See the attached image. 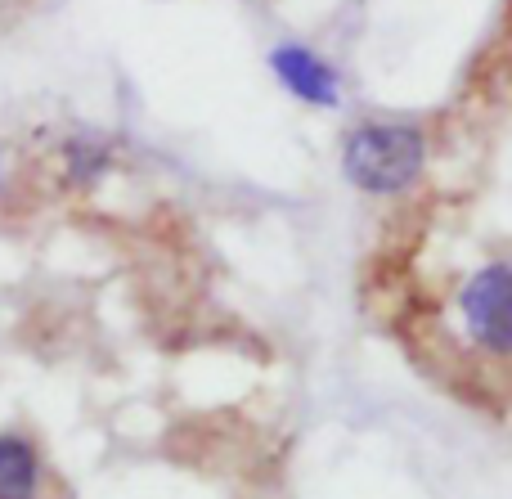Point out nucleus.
I'll return each instance as SVG.
<instances>
[{
    "label": "nucleus",
    "instance_id": "obj_1",
    "mask_svg": "<svg viewBox=\"0 0 512 499\" xmlns=\"http://www.w3.org/2000/svg\"><path fill=\"white\" fill-rule=\"evenodd\" d=\"M432 140L405 117H369L355 122L342 140V176L369 198H396L423 180Z\"/></svg>",
    "mask_w": 512,
    "mask_h": 499
},
{
    "label": "nucleus",
    "instance_id": "obj_6",
    "mask_svg": "<svg viewBox=\"0 0 512 499\" xmlns=\"http://www.w3.org/2000/svg\"><path fill=\"white\" fill-rule=\"evenodd\" d=\"M0 194H5V167H0Z\"/></svg>",
    "mask_w": 512,
    "mask_h": 499
},
{
    "label": "nucleus",
    "instance_id": "obj_3",
    "mask_svg": "<svg viewBox=\"0 0 512 499\" xmlns=\"http://www.w3.org/2000/svg\"><path fill=\"white\" fill-rule=\"evenodd\" d=\"M265 63L292 99H301L310 108H342V77L319 50H310L301 41H283L265 54Z\"/></svg>",
    "mask_w": 512,
    "mask_h": 499
},
{
    "label": "nucleus",
    "instance_id": "obj_4",
    "mask_svg": "<svg viewBox=\"0 0 512 499\" xmlns=\"http://www.w3.org/2000/svg\"><path fill=\"white\" fill-rule=\"evenodd\" d=\"M41 455L27 437H0V499H41Z\"/></svg>",
    "mask_w": 512,
    "mask_h": 499
},
{
    "label": "nucleus",
    "instance_id": "obj_2",
    "mask_svg": "<svg viewBox=\"0 0 512 499\" xmlns=\"http://www.w3.org/2000/svg\"><path fill=\"white\" fill-rule=\"evenodd\" d=\"M459 329L481 356L512 360V257L477 266L454 297Z\"/></svg>",
    "mask_w": 512,
    "mask_h": 499
},
{
    "label": "nucleus",
    "instance_id": "obj_5",
    "mask_svg": "<svg viewBox=\"0 0 512 499\" xmlns=\"http://www.w3.org/2000/svg\"><path fill=\"white\" fill-rule=\"evenodd\" d=\"M59 162H63V180H68L72 189H95L99 180L113 171V144L90 131H77L63 140Z\"/></svg>",
    "mask_w": 512,
    "mask_h": 499
}]
</instances>
